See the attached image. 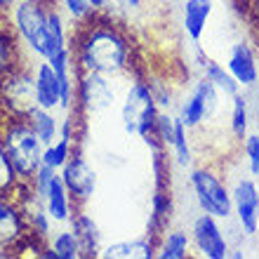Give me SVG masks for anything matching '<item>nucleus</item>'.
Listing matches in <instances>:
<instances>
[{"label":"nucleus","instance_id":"nucleus-6","mask_svg":"<svg viewBox=\"0 0 259 259\" xmlns=\"http://www.w3.org/2000/svg\"><path fill=\"white\" fill-rule=\"evenodd\" d=\"M35 106L38 104L33 88V59L24 57L0 78V111L26 118Z\"/></svg>","mask_w":259,"mask_h":259},{"label":"nucleus","instance_id":"nucleus-17","mask_svg":"<svg viewBox=\"0 0 259 259\" xmlns=\"http://www.w3.org/2000/svg\"><path fill=\"white\" fill-rule=\"evenodd\" d=\"M68 226L73 229V233L78 236V240H80L82 257H99V250H102V231H99V224L92 219V214L85 212V207H75Z\"/></svg>","mask_w":259,"mask_h":259},{"label":"nucleus","instance_id":"nucleus-11","mask_svg":"<svg viewBox=\"0 0 259 259\" xmlns=\"http://www.w3.org/2000/svg\"><path fill=\"white\" fill-rule=\"evenodd\" d=\"M31 238L21 205L14 196H0V247L7 252L21 250Z\"/></svg>","mask_w":259,"mask_h":259},{"label":"nucleus","instance_id":"nucleus-13","mask_svg":"<svg viewBox=\"0 0 259 259\" xmlns=\"http://www.w3.org/2000/svg\"><path fill=\"white\" fill-rule=\"evenodd\" d=\"M33 88H35V104L40 109L59 111L62 106V85L57 78L55 68L48 59H33Z\"/></svg>","mask_w":259,"mask_h":259},{"label":"nucleus","instance_id":"nucleus-4","mask_svg":"<svg viewBox=\"0 0 259 259\" xmlns=\"http://www.w3.org/2000/svg\"><path fill=\"white\" fill-rule=\"evenodd\" d=\"M189 186L196 198V205L200 212H207L212 217L229 222L233 217V200H231V186L226 184L222 172L214 165L205 163L196 165L189 172Z\"/></svg>","mask_w":259,"mask_h":259},{"label":"nucleus","instance_id":"nucleus-1","mask_svg":"<svg viewBox=\"0 0 259 259\" xmlns=\"http://www.w3.org/2000/svg\"><path fill=\"white\" fill-rule=\"evenodd\" d=\"M71 52L78 71L118 78L132 66V45L127 33L106 14H97L90 21L75 26L71 33Z\"/></svg>","mask_w":259,"mask_h":259},{"label":"nucleus","instance_id":"nucleus-35","mask_svg":"<svg viewBox=\"0 0 259 259\" xmlns=\"http://www.w3.org/2000/svg\"><path fill=\"white\" fill-rule=\"evenodd\" d=\"M257 189H259V179H257Z\"/></svg>","mask_w":259,"mask_h":259},{"label":"nucleus","instance_id":"nucleus-34","mask_svg":"<svg viewBox=\"0 0 259 259\" xmlns=\"http://www.w3.org/2000/svg\"><path fill=\"white\" fill-rule=\"evenodd\" d=\"M0 257H5V250H3V247H0Z\"/></svg>","mask_w":259,"mask_h":259},{"label":"nucleus","instance_id":"nucleus-20","mask_svg":"<svg viewBox=\"0 0 259 259\" xmlns=\"http://www.w3.org/2000/svg\"><path fill=\"white\" fill-rule=\"evenodd\" d=\"M191 233L184 229H167L156 243L158 259H186L191 257Z\"/></svg>","mask_w":259,"mask_h":259},{"label":"nucleus","instance_id":"nucleus-32","mask_svg":"<svg viewBox=\"0 0 259 259\" xmlns=\"http://www.w3.org/2000/svg\"><path fill=\"white\" fill-rule=\"evenodd\" d=\"M229 257H233V259H243V257H245V252H240V250H229Z\"/></svg>","mask_w":259,"mask_h":259},{"label":"nucleus","instance_id":"nucleus-21","mask_svg":"<svg viewBox=\"0 0 259 259\" xmlns=\"http://www.w3.org/2000/svg\"><path fill=\"white\" fill-rule=\"evenodd\" d=\"M26 120H28V125L33 127L35 135H38V139L42 142V146L52 144L57 137H59V120H62V118L57 116V111L35 106V109L26 116Z\"/></svg>","mask_w":259,"mask_h":259},{"label":"nucleus","instance_id":"nucleus-19","mask_svg":"<svg viewBox=\"0 0 259 259\" xmlns=\"http://www.w3.org/2000/svg\"><path fill=\"white\" fill-rule=\"evenodd\" d=\"M198 68H200V75H205V78L224 95V99H231L233 95H238L240 90H243L238 85V80L229 73V68H226L224 64L214 62V59H210V57L203 55V52L198 55Z\"/></svg>","mask_w":259,"mask_h":259},{"label":"nucleus","instance_id":"nucleus-25","mask_svg":"<svg viewBox=\"0 0 259 259\" xmlns=\"http://www.w3.org/2000/svg\"><path fill=\"white\" fill-rule=\"evenodd\" d=\"M75 151H78V142L66 139V137H57L55 142L48 144V146L42 149V165H48V167L59 172Z\"/></svg>","mask_w":259,"mask_h":259},{"label":"nucleus","instance_id":"nucleus-26","mask_svg":"<svg viewBox=\"0 0 259 259\" xmlns=\"http://www.w3.org/2000/svg\"><path fill=\"white\" fill-rule=\"evenodd\" d=\"M55 3L59 5L64 17H66L71 24H75V26H80V24L90 21L92 17H97V12L92 10V5H90V0H55Z\"/></svg>","mask_w":259,"mask_h":259},{"label":"nucleus","instance_id":"nucleus-33","mask_svg":"<svg viewBox=\"0 0 259 259\" xmlns=\"http://www.w3.org/2000/svg\"><path fill=\"white\" fill-rule=\"evenodd\" d=\"M250 5H252V12H254V17L259 19V0H250Z\"/></svg>","mask_w":259,"mask_h":259},{"label":"nucleus","instance_id":"nucleus-14","mask_svg":"<svg viewBox=\"0 0 259 259\" xmlns=\"http://www.w3.org/2000/svg\"><path fill=\"white\" fill-rule=\"evenodd\" d=\"M226 68L229 73L238 80V85L243 90L245 88H254L259 80V66H257V57H254L252 48L247 42H233L226 57Z\"/></svg>","mask_w":259,"mask_h":259},{"label":"nucleus","instance_id":"nucleus-2","mask_svg":"<svg viewBox=\"0 0 259 259\" xmlns=\"http://www.w3.org/2000/svg\"><path fill=\"white\" fill-rule=\"evenodd\" d=\"M0 144L19 182H31L42 165V142L24 116H10L0 111Z\"/></svg>","mask_w":259,"mask_h":259},{"label":"nucleus","instance_id":"nucleus-5","mask_svg":"<svg viewBox=\"0 0 259 259\" xmlns=\"http://www.w3.org/2000/svg\"><path fill=\"white\" fill-rule=\"evenodd\" d=\"M158 113H160V106L156 102L151 82L139 80V78L135 82H130L123 97V106H120V120H123L125 135H135L142 142L149 139L156 132Z\"/></svg>","mask_w":259,"mask_h":259},{"label":"nucleus","instance_id":"nucleus-12","mask_svg":"<svg viewBox=\"0 0 259 259\" xmlns=\"http://www.w3.org/2000/svg\"><path fill=\"white\" fill-rule=\"evenodd\" d=\"M59 175H62L64 184H66L68 193L73 198L75 207H85L88 200L97 191V172L88 163V158L80 153V149L68 158V163L59 170Z\"/></svg>","mask_w":259,"mask_h":259},{"label":"nucleus","instance_id":"nucleus-27","mask_svg":"<svg viewBox=\"0 0 259 259\" xmlns=\"http://www.w3.org/2000/svg\"><path fill=\"white\" fill-rule=\"evenodd\" d=\"M240 146H243V156H245L250 177L259 179V132H247V137L240 142Z\"/></svg>","mask_w":259,"mask_h":259},{"label":"nucleus","instance_id":"nucleus-28","mask_svg":"<svg viewBox=\"0 0 259 259\" xmlns=\"http://www.w3.org/2000/svg\"><path fill=\"white\" fill-rule=\"evenodd\" d=\"M17 184H19V177H17V172H14L12 163L0 144V196H12Z\"/></svg>","mask_w":259,"mask_h":259},{"label":"nucleus","instance_id":"nucleus-3","mask_svg":"<svg viewBox=\"0 0 259 259\" xmlns=\"http://www.w3.org/2000/svg\"><path fill=\"white\" fill-rule=\"evenodd\" d=\"M55 0H17L7 14L10 28L17 35L24 55L31 59H48L50 57V31L48 12Z\"/></svg>","mask_w":259,"mask_h":259},{"label":"nucleus","instance_id":"nucleus-36","mask_svg":"<svg viewBox=\"0 0 259 259\" xmlns=\"http://www.w3.org/2000/svg\"><path fill=\"white\" fill-rule=\"evenodd\" d=\"M48 3H50V0H48Z\"/></svg>","mask_w":259,"mask_h":259},{"label":"nucleus","instance_id":"nucleus-23","mask_svg":"<svg viewBox=\"0 0 259 259\" xmlns=\"http://www.w3.org/2000/svg\"><path fill=\"white\" fill-rule=\"evenodd\" d=\"M48 245L52 247L55 252V259H80L82 257V245L78 236L73 233L71 226H62L59 231H52Z\"/></svg>","mask_w":259,"mask_h":259},{"label":"nucleus","instance_id":"nucleus-16","mask_svg":"<svg viewBox=\"0 0 259 259\" xmlns=\"http://www.w3.org/2000/svg\"><path fill=\"white\" fill-rule=\"evenodd\" d=\"M212 12H214L212 0H184V5H182V31L191 42L198 45L203 40Z\"/></svg>","mask_w":259,"mask_h":259},{"label":"nucleus","instance_id":"nucleus-24","mask_svg":"<svg viewBox=\"0 0 259 259\" xmlns=\"http://www.w3.org/2000/svg\"><path fill=\"white\" fill-rule=\"evenodd\" d=\"M229 130L236 142H243L250 132V102L240 90L238 95L231 97V116H229Z\"/></svg>","mask_w":259,"mask_h":259},{"label":"nucleus","instance_id":"nucleus-22","mask_svg":"<svg viewBox=\"0 0 259 259\" xmlns=\"http://www.w3.org/2000/svg\"><path fill=\"white\" fill-rule=\"evenodd\" d=\"M172 163L177 167H193V144H191V132L186 130V125L182 123V118L177 116V123H175V137H172L170 149Z\"/></svg>","mask_w":259,"mask_h":259},{"label":"nucleus","instance_id":"nucleus-7","mask_svg":"<svg viewBox=\"0 0 259 259\" xmlns=\"http://www.w3.org/2000/svg\"><path fill=\"white\" fill-rule=\"evenodd\" d=\"M222 92H219L214 85H212L205 75H200L196 82H193L191 92L179 102V113L182 123L186 125L189 132H196L198 127H203L207 120L214 118V113L222 106Z\"/></svg>","mask_w":259,"mask_h":259},{"label":"nucleus","instance_id":"nucleus-18","mask_svg":"<svg viewBox=\"0 0 259 259\" xmlns=\"http://www.w3.org/2000/svg\"><path fill=\"white\" fill-rule=\"evenodd\" d=\"M99 257L104 259H153L156 257V243L151 238H135V240H118L111 245H102Z\"/></svg>","mask_w":259,"mask_h":259},{"label":"nucleus","instance_id":"nucleus-9","mask_svg":"<svg viewBox=\"0 0 259 259\" xmlns=\"http://www.w3.org/2000/svg\"><path fill=\"white\" fill-rule=\"evenodd\" d=\"M222 219L212 217L207 212H200L191 222V243L200 257L205 259H226L229 257V238H226L224 229L219 224Z\"/></svg>","mask_w":259,"mask_h":259},{"label":"nucleus","instance_id":"nucleus-31","mask_svg":"<svg viewBox=\"0 0 259 259\" xmlns=\"http://www.w3.org/2000/svg\"><path fill=\"white\" fill-rule=\"evenodd\" d=\"M142 5L144 0H125V7H130V10H139Z\"/></svg>","mask_w":259,"mask_h":259},{"label":"nucleus","instance_id":"nucleus-15","mask_svg":"<svg viewBox=\"0 0 259 259\" xmlns=\"http://www.w3.org/2000/svg\"><path fill=\"white\" fill-rule=\"evenodd\" d=\"M42 203H45V210H48V214L52 217L55 224L66 226L71 222V217H73V212H75V203L59 172H55V177L50 179L48 191L42 193Z\"/></svg>","mask_w":259,"mask_h":259},{"label":"nucleus","instance_id":"nucleus-30","mask_svg":"<svg viewBox=\"0 0 259 259\" xmlns=\"http://www.w3.org/2000/svg\"><path fill=\"white\" fill-rule=\"evenodd\" d=\"M14 3H17V0H0V17H7L10 10L14 7Z\"/></svg>","mask_w":259,"mask_h":259},{"label":"nucleus","instance_id":"nucleus-8","mask_svg":"<svg viewBox=\"0 0 259 259\" xmlns=\"http://www.w3.org/2000/svg\"><path fill=\"white\" fill-rule=\"evenodd\" d=\"M113 78L102 73L78 71V88H75V106L82 116L90 113H104L116 104V88Z\"/></svg>","mask_w":259,"mask_h":259},{"label":"nucleus","instance_id":"nucleus-10","mask_svg":"<svg viewBox=\"0 0 259 259\" xmlns=\"http://www.w3.org/2000/svg\"><path fill=\"white\" fill-rule=\"evenodd\" d=\"M233 214L238 222V229L245 236L259 233V189L254 177H236L231 184Z\"/></svg>","mask_w":259,"mask_h":259},{"label":"nucleus","instance_id":"nucleus-29","mask_svg":"<svg viewBox=\"0 0 259 259\" xmlns=\"http://www.w3.org/2000/svg\"><path fill=\"white\" fill-rule=\"evenodd\" d=\"M90 5H92V10L97 14H106L111 7V0H90Z\"/></svg>","mask_w":259,"mask_h":259}]
</instances>
